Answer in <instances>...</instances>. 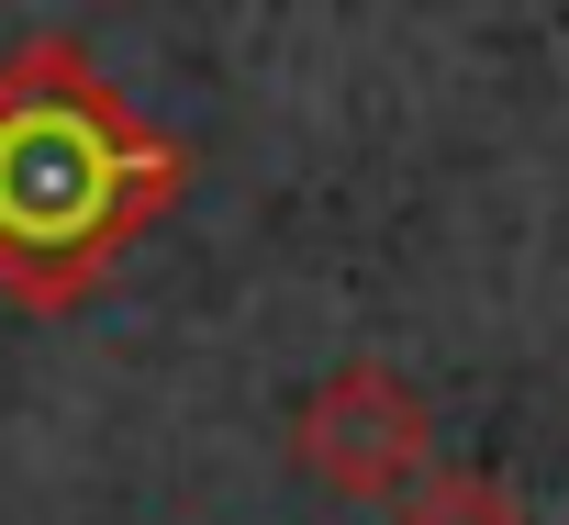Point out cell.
Wrapping results in <instances>:
<instances>
[{
  "mask_svg": "<svg viewBox=\"0 0 569 525\" xmlns=\"http://www.w3.org/2000/svg\"><path fill=\"white\" fill-rule=\"evenodd\" d=\"M391 525H525V503H513V481H491V469H425L402 503H391Z\"/></svg>",
  "mask_w": 569,
  "mask_h": 525,
  "instance_id": "obj_3",
  "label": "cell"
},
{
  "mask_svg": "<svg viewBox=\"0 0 569 525\" xmlns=\"http://www.w3.org/2000/svg\"><path fill=\"white\" fill-rule=\"evenodd\" d=\"M190 146L157 135L79 34H23L0 57V303L57 325L112 291V269L179 212Z\"/></svg>",
  "mask_w": 569,
  "mask_h": 525,
  "instance_id": "obj_1",
  "label": "cell"
},
{
  "mask_svg": "<svg viewBox=\"0 0 569 525\" xmlns=\"http://www.w3.org/2000/svg\"><path fill=\"white\" fill-rule=\"evenodd\" d=\"M291 469L336 503H402L436 469V414L391 358H347L302 392L291 414Z\"/></svg>",
  "mask_w": 569,
  "mask_h": 525,
  "instance_id": "obj_2",
  "label": "cell"
}]
</instances>
